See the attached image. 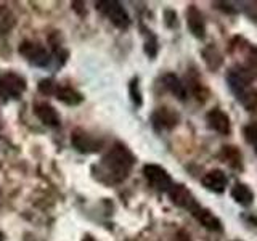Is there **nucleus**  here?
I'll return each instance as SVG.
<instances>
[{
  "mask_svg": "<svg viewBox=\"0 0 257 241\" xmlns=\"http://www.w3.org/2000/svg\"><path fill=\"white\" fill-rule=\"evenodd\" d=\"M203 185L211 190L214 193H223L225 191V187H227V175H225L222 171H219V169H214V171H209L204 177H203Z\"/></svg>",
  "mask_w": 257,
  "mask_h": 241,
  "instance_id": "nucleus-13",
  "label": "nucleus"
},
{
  "mask_svg": "<svg viewBox=\"0 0 257 241\" xmlns=\"http://www.w3.org/2000/svg\"><path fill=\"white\" fill-rule=\"evenodd\" d=\"M231 198L235 199L238 204L247 207V206L252 204L254 193L246 183H235V185H233V188H231Z\"/></svg>",
  "mask_w": 257,
  "mask_h": 241,
  "instance_id": "nucleus-17",
  "label": "nucleus"
},
{
  "mask_svg": "<svg viewBox=\"0 0 257 241\" xmlns=\"http://www.w3.org/2000/svg\"><path fill=\"white\" fill-rule=\"evenodd\" d=\"M187 24L188 29L196 39H204L206 36V23L204 16L198 10L196 5H190L187 10Z\"/></svg>",
  "mask_w": 257,
  "mask_h": 241,
  "instance_id": "nucleus-10",
  "label": "nucleus"
},
{
  "mask_svg": "<svg viewBox=\"0 0 257 241\" xmlns=\"http://www.w3.org/2000/svg\"><path fill=\"white\" fill-rule=\"evenodd\" d=\"M236 98L239 101V104L247 111H255L257 109V88H254L252 85H247L239 88V90L235 92Z\"/></svg>",
  "mask_w": 257,
  "mask_h": 241,
  "instance_id": "nucleus-15",
  "label": "nucleus"
},
{
  "mask_svg": "<svg viewBox=\"0 0 257 241\" xmlns=\"http://www.w3.org/2000/svg\"><path fill=\"white\" fill-rule=\"evenodd\" d=\"M207 126L215 131L217 134L220 135H228L231 131V126H230V117L225 114V112L219 108H214L207 112Z\"/></svg>",
  "mask_w": 257,
  "mask_h": 241,
  "instance_id": "nucleus-11",
  "label": "nucleus"
},
{
  "mask_svg": "<svg viewBox=\"0 0 257 241\" xmlns=\"http://www.w3.org/2000/svg\"><path fill=\"white\" fill-rule=\"evenodd\" d=\"M135 164V156L125 145L116 143L101 158L98 164V180L108 185L124 182Z\"/></svg>",
  "mask_w": 257,
  "mask_h": 241,
  "instance_id": "nucleus-1",
  "label": "nucleus"
},
{
  "mask_svg": "<svg viewBox=\"0 0 257 241\" xmlns=\"http://www.w3.org/2000/svg\"><path fill=\"white\" fill-rule=\"evenodd\" d=\"M55 96H56V100L68 104V106H76V104L82 103V100H84V96L77 90H74L72 87H66V85H58V88H56V92H55Z\"/></svg>",
  "mask_w": 257,
  "mask_h": 241,
  "instance_id": "nucleus-16",
  "label": "nucleus"
},
{
  "mask_svg": "<svg viewBox=\"0 0 257 241\" xmlns=\"http://www.w3.org/2000/svg\"><path fill=\"white\" fill-rule=\"evenodd\" d=\"M56 88H58V84L53 79H42L39 82V92L44 95H55Z\"/></svg>",
  "mask_w": 257,
  "mask_h": 241,
  "instance_id": "nucleus-25",
  "label": "nucleus"
},
{
  "mask_svg": "<svg viewBox=\"0 0 257 241\" xmlns=\"http://www.w3.org/2000/svg\"><path fill=\"white\" fill-rule=\"evenodd\" d=\"M191 215L207 230H211V231H220L222 230V222L217 219L209 209H204L203 206H198L195 211L191 212Z\"/></svg>",
  "mask_w": 257,
  "mask_h": 241,
  "instance_id": "nucleus-12",
  "label": "nucleus"
},
{
  "mask_svg": "<svg viewBox=\"0 0 257 241\" xmlns=\"http://www.w3.org/2000/svg\"><path fill=\"white\" fill-rule=\"evenodd\" d=\"M71 143L77 151L85 153V155L100 151L103 147V142L100 139H96L95 135L85 132L84 129H76V131L71 134Z\"/></svg>",
  "mask_w": 257,
  "mask_h": 241,
  "instance_id": "nucleus-6",
  "label": "nucleus"
},
{
  "mask_svg": "<svg viewBox=\"0 0 257 241\" xmlns=\"http://www.w3.org/2000/svg\"><path fill=\"white\" fill-rule=\"evenodd\" d=\"M145 52L150 58H155L158 53V40L156 36L151 34V31H147V40H145Z\"/></svg>",
  "mask_w": 257,
  "mask_h": 241,
  "instance_id": "nucleus-23",
  "label": "nucleus"
},
{
  "mask_svg": "<svg viewBox=\"0 0 257 241\" xmlns=\"http://www.w3.org/2000/svg\"><path fill=\"white\" fill-rule=\"evenodd\" d=\"M167 193H169V196H171L172 203L175 206L187 209V211H190V214L199 206L196 198L193 196V193L187 187H185V185H182V183H177V185L172 183V187L169 188Z\"/></svg>",
  "mask_w": 257,
  "mask_h": 241,
  "instance_id": "nucleus-8",
  "label": "nucleus"
},
{
  "mask_svg": "<svg viewBox=\"0 0 257 241\" xmlns=\"http://www.w3.org/2000/svg\"><path fill=\"white\" fill-rule=\"evenodd\" d=\"M243 134L246 137L247 143L254 148V151L257 153V124H249L243 129Z\"/></svg>",
  "mask_w": 257,
  "mask_h": 241,
  "instance_id": "nucleus-24",
  "label": "nucleus"
},
{
  "mask_svg": "<svg viewBox=\"0 0 257 241\" xmlns=\"http://www.w3.org/2000/svg\"><path fill=\"white\" fill-rule=\"evenodd\" d=\"M203 56H204V61L207 63V66L211 68L212 71L217 69L219 66H222V56L220 53L215 50V47H207L206 50H203Z\"/></svg>",
  "mask_w": 257,
  "mask_h": 241,
  "instance_id": "nucleus-20",
  "label": "nucleus"
},
{
  "mask_svg": "<svg viewBox=\"0 0 257 241\" xmlns=\"http://www.w3.org/2000/svg\"><path fill=\"white\" fill-rule=\"evenodd\" d=\"M222 159L227 163L231 169H238L241 171L243 169V161H241V153L236 147H223L220 153Z\"/></svg>",
  "mask_w": 257,
  "mask_h": 241,
  "instance_id": "nucleus-18",
  "label": "nucleus"
},
{
  "mask_svg": "<svg viewBox=\"0 0 257 241\" xmlns=\"http://www.w3.org/2000/svg\"><path fill=\"white\" fill-rule=\"evenodd\" d=\"M180 123V114L172 108H158L155 112L151 114V124L156 129L158 132L163 131H172L174 127H177V124Z\"/></svg>",
  "mask_w": 257,
  "mask_h": 241,
  "instance_id": "nucleus-7",
  "label": "nucleus"
},
{
  "mask_svg": "<svg viewBox=\"0 0 257 241\" xmlns=\"http://www.w3.org/2000/svg\"><path fill=\"white\" fill-rule=\"evenodd\" d=\"M26 90V79L16 72H5L0 76V95L5 98H20Z\"/></svg>",
  "mask_w": 257,
  "mask_h": 241,
  "instance_id": "nucleus-4",
  "label": "nucleus"
},
{
  "mask_svg": "<svg viewBox=\"0 0 257 241\" xmlns=\"http://www.w3.org/2000/svg\"><path fill=\"white\" fill-rule=\"evenodd\" d=\"M143 175L147 182L158 191H169L172 187V179L164 167L158 164H147L143 167Z\"/></svg>",
  "mask_w": 257,
  "mask_h": 241,
  "instance_id": "nucleus-5",
  "label": "nucleus"
},
{
  "mask_svg": "<svg viewBox=\"0 0 257 241\" xmlns=\"http://www.w3.org/2000/svg\"><path fill=\"white\" fill-rule=\"evenodd\" d=\"M18 52L28 63L34 64V66H39V68H45L52 60L50 53L47 52V48H44L42 45H39V44L29 42V40L20 44Z\"/></svg>",
  "mask_w": 257,
  "mask_h": 241,
  "instance_id": "nucleus-3",
  "label": "nucleus"
},
{
  "mask_svg": "<svg viewBox=\"0 0 257 241\" xmlns=\"http://www.w3.org/2000/svg\"><path fill=\"white\" fill-rule=\"evenodd\" d=\"M128 93H131V100L135 106H142L143 98H142V92H140V84H139V77H134L128 84Z\"/></svg>",
  "mask_w": 257,
  "mask_h": 241,
  "instance_id": "nucleus-22",
  "label": "nucleus"
},
{
  "mask_svg": "<svg viewBox=\"0 0 257 241\" xmlns=\"http://www.w3.org/2000/svg\"><path fill=\"white\" fill-rule=\"evenodd\" d=\"M0 241H4V236H2V233H0Z\"/></svg>",
  "mask_w": 257,
  "mask_h": 241,
  "instance_id": "nucleus-27",
  "label": "nucleus"
},
{
  "mask_svg": "<svg viewBox=\"0 0 257 241\" xmlns=\"http://www.w3.org/2000/svg\"><path fill=\"white\" fill-rule=\"evenodd\" d=\"M16 24V18L13 12L5 5H0V36L8 34Z\"/></svg>",
  "mask_w": 257,
  "mask_h": 241,
  "instance_id": "nucleus-19",
  "label": "nucleus"
},
{
  "mask_svg": "<svg viewBox=\"0 0 257 241\" xmlns=\"http://www.w3.org/2000/svg\"><path fill=\"white\" fill-rule=\"evenodd\" d=\"M163 85L172 95H175L179 100H182V101L187 100V95H188L187 87H185V84L175 74H171V72H169V74H164L163 76Z\"/></svg>",
  "mask_w": 257,
  "mask_h": 241,
  "instance_id": "nucleus-14",
  "label": "nucleus"
},
{
  "mask_svg": "<svg viewBox=\"0 0 257 241\" xmlns=\"http://www.w3.org/2000/svg\"><path fill=\"white\" fill-rule=\"evenodd\" d=\"M96 10H100L119 29H127L131 26V16L116 0H101L96 4Z\"/></svg>",
  "mask_w": 257,
  "mask_h": 241,
  "instance_id": "nucleus-2",
  "label": "nucleus"
},
{
  "mask_svg": "<svg viewBox=\"0 0 257 241\" xmlns=\"http://www.w3.org/2000/svg\"><path fill=\"white\" fill-rule=\"evenodd\" d=\"M164 16H166V24H167L169 28H174V26H177V15H175L174 12L167 10V12L164 13Z\"/></svg>",
  "mask_w": 257,
  "mask_h": 241,
  "instance_id": "nucleus-26",
  "label": "nucleus"
},
{
  "mask_svg": "<svg viewBox=\"0 0 257 241\" xmlns=\"http://www.w3.org/2000/svg\"><path fill=\"white\" fill-rule=\"evenodd\" d=\"M34 114L40 119V123L48 127H58L61 124V117L50 103L39 101L34 104Z\"/></svg>",
  "mask_w": 257,
  "mask_h": 241,
  "instance_id": "nucleus-9",
  "label": "nucleus"
},
{
  "mask_svg": "<svg viewBox=\"0 0 257 241\" xmlns=\"http://www.w3.org/2000/svg\"><path fill=\"white\" fill-rule=\"evenodd\" d=\"M188 85H190V90H191V93L196 96V98L199 100V101H204V100H207V95H209V90H207V87L201 82V80H198V79H188Z\"/></svg>",
  "mask_w": 257,
  "mask_h": 241,
  "instance_id": "nucleus-21",
  "label": "nucleus"
}]
</instances>
